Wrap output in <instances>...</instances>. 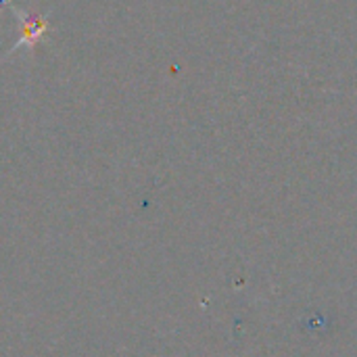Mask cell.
<instances>
[{
    "mask_svg": "<svg viewBox=\"0 0 357 357\" xmlns=\"http://www.w3.org/2000/svg\"><path fill=\"white\" fill-rule=\"evenodd\" d=\"M13 10L17 13V19L21 21V38L19 42L15 44L13 50H17L19 46H27V48H33L46 33V21L40 19L38 15H31V13H25L17 6H13Z\"/></svg>",
    "mask_w": 357,
    "mask_h": 357,
    "instance_id": "cell-1",
    "label": "cell"
}]
</instances>
